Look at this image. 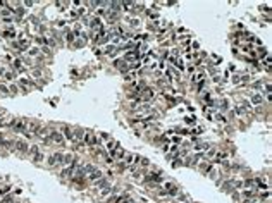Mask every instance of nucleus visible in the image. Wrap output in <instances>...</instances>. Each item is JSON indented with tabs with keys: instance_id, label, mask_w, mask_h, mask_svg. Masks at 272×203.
Segmentation results:
<instances>
[{
	"instance_id": "aec40b11",
	"label": "nucleus",
	"mask_w": 272,
	"mask_h": 203,
	"mask_svg": "<svg viewBox=\"0 0 272 203\" xmlns=\"http://www.w3.org/2000/svg\"><path fill=\"white\" fill-rule=\"evenodd\" d=\"M95 186L97 188H100V190H103V188H107V179H98V181H95Z\"/></svg>"
},
{
	"instance_id": "bb28decb",
	"label": "nucleus",
	"mask_w": 272,
	"mask_h": 203,
	"mask_svg": "<svg viewBox=\"0 0 272 203\" xmlns=\"http://www.w3.org/2000/svg\"><path fill=\"white\" fill-rule=\"evenodd\" d=\"M269 196H271V193H269V190H265V193H264V191L260 193V196H259V202H260V200H269Z\"/></svg>"
},
{
	"instance_id": "9b49d317",
	"label": "nucleus",
	"mask_w": 272,
	"mask_h": 203,
	"mask_svg": "<svg viewBox=\"0 0 272 203\" xmlns=\"http://www.w3.org/2000/svg\"><path fill=\"white\" fill-rule=\"evenodd\" d=\"M124 60H128V62H138V52H128L124 55Z\"/></svg>"
},
{
	"instance_id": "423d86ee",
	"label": "nucleus",
	"mask_w": 272,
	"mask_h": 203,
	"mask_svg": "<svg viewBox=\"0 0 272 203\" xmlns=\"http://www.w3.org/2000/svg\"><path fill=\"white\" fill-rule=\"evenodd\" d=\"M169 62H172V64H174V65H176L178 69L184 71V62H183V60H181V59H179L178 55H171V57H169Z\"/></svg>"
},
{
	"instance_id": "2f4dec72",
	"label": "nucleus",
	"mask_w": 272,
	"mask_h": 203,
	"mask_svg": "<svg viewBox=\"0 0 272 203\" xmlns=\"http://www.w3.org/2000/svg\"><path fill=\"white\" fill-rule=\"evenodd\" d=\"M28 53H29V55H36V53H38V48H36V47H33V48H29V50H28Z\"/></svg>"
},
{
	"instance_id": "4c0bfd02",
	"label": "nucleus",
	"mask_w": 272,
	"mask_h": 203,
	"mask_svg": "<svg viewBox=\"0 0 272 203\" xmlns=\"http://www.w3.org/2000/svg\"><path fill=\"white\" fill-rule=\"evenodd\" d=\"M14 67L21 69V67H22V62H21V60H14Z\"/></svg>"
},
{
	"instance_id": "f257e3e1",
	"label": "nucleus",
	"mask_w": 272,
	"mask_h": 203,
	"mask_svg": "<svg viewBox=\"0 0 272 203\" xmlns=\"http://www.w3.org/2000/svg\"><path fill=\"white\" fill-rule=\"evenodd\" d=\"M62 158H64V153H52L48 158H47V164L48 165H62Z\"/></svg>"
},
{
	"instance_id": "de8ad7c7",
	"label": "nucleus",
	"mask_w": 272,
	"mask_h": 203,
	"mask_svg": "<svg viewBox=\"0 0 272 203\" xmlns=\"http://www.w3.org/2000/svg\"><path fill=\"white\" fill-rule=\"evenodd\" d=\"M2 115H3V112H2V110H0V117H2Z\"/></svg>"
},
{
	"instance_id": "c85d7f7f",
	"label": "nucleus",
	"mask_w": 272,
	"mask_h": 203,
	"mask_svg": "<svg viewBox=\"0 0 272 203\" xmlns=\"http://www.w3.org/2000/svg\"><path fill=\"white\" fill-rule=\"evenodd\" d=\"M114 50H115V45H112V43H109V45L105 47V50H103V52H105V53H112Z\"/></svg>"
},
{
	"instance_id": "49530a36",
	"label": "nucleus",
	"mask_w": 272,
	"mask_h": 203,
	"mask_svg": "<svg viewBox=\"0 0 272 203\" xmlns=\"http://www.w3.org/2000/svg\"><path fill=\"white\" fill-rule=\"evenodd\" d=\"M124 203H134V202H133V200L129 198V200H126V202H124Z\"/></svg>"
},
{
	"instance_id": "1a4fd4ad",
	"label": "nucleus",
	"mask_w": 272,
	"mask_h": 203,
	"mask_svg": "<svg viewBox=\"0 0 272 203\" xmlns=\"http://www.w3.org/2000/svg\"><path fill=\"white\" fill-rule=\"evenodd\" d=\"M14 146H16V150L22 152V153H26V152H28V148H29L26 141H16V143H14Z\"/></svg>"
},
{
	"instance_id": "4468645a",
	"label": "nucleus",
	"mask_w": 272,
	"mask_h": 203,
	"mask_svg": "<svg viewBox=\"0 0 272 203\" xmlns=\"http://www.w3.org/2000/svg\"><path fill=\"white\" fill-rule=\"evenodd\" d=\"M117 146H119V143H117V141H114V140H109V141H107V150L110 152V155L115 152V148H117Z\"/></svg>"
},
{
	"instance_id": "20e7f679",
	"label": "nucleus",
	"mask_w": 272,
	"mask_h": 203,
	"mask_svg": "<svg viewBox=\"0 0 272 203\" xmlns=\"http://www.w3.org/2000/svg\"><path fill=\"white\" fill-rule=\"evenodd\" d=\"M48 140L53 141V143H57V145H62V143H64V134L59 133V131H52L50 136H48Z\"/></svg>"
},
{
	"instance_id": "8fccbe9b",
	"label": "nucleus",
	"mask_w": 272,
	"mask_h": 203,
	"mask_svg": "<svg viewBox=\"0 0 272 203\" xmlns=\"http://www.w3.org/2000/svg\"><path fill=\"white\" fill-rule=\"evenodd\" d=\"M0 76H2V71H0Z\"/></svg>"
},
{
	"instance_id": "a878e982",
	"label": "nucleus",
	"mask_w": 272,
	"mask_h": 203,
	"mask_svg": "<svg viewBox=\"0 0 272 203\" xmlns=\"http://www.w3.org/2000/svg\"><path fill=\"white\" fill-rule=\"evenodd\" d=\"M255 183L259 184V188H264V190H269V184H267L265 181H262V179H257Z\"/></svg>"
},
{
	"instance_id": "9d476101",
	"label": "nucleus",
	"mask_w": 272,
	"mask_h": 203,
	"mask_svg": "<svg viewBox=\"0 0 272 203\" xmlns=\"http://www.w3.org/2000/svg\"><path fill=\"white\" fill-rule=\"evenodd\" d=\"M112 155H114V158H115V160H124V157H126V152H124L121 146H117V148H115V152H114Z\"/></svg>"
},
{
	"instance_id": "6ab92c4d",
	"label": "nucleus",
	"mask_w": 272,
	"mask_h": 203,
	"mask_svg": "<svg viewBox=\"0 0 272 203\" xmlns=\"http://www.w3.org/2000/svg\"><path fill=\"white\" fill-rule=\"evenodd\" d=\"M81 140H83V131H81V129L74 131V140H72V143H78V141H81Z\"/></svg>"
},
{
	"instance_id": "c9c22d12",
	"label": "nucleus",
	"mask_w": 272,
	"mask_h": 203,
	"mask_svg": "<svg viewBox=\"0 0 272 203\" xmlns=\"http://www.w3.org/2000/svg\"><path fill=\"white\" fill-rule=\"evenodd\" d=\"M215 119H217L219 122H226V117H224V115H221V114H217V115H215Z\"/></svg>"
},
{
	"instance_id": "b1692460",
	"label": "nucleus",
	"mask_w": 272,
	"mask_h": 203,
	"mask_svg": "<svg viewBox=\"0 0 272 203\" xmlns=\"http://www.w3.org/2000/svg\"><path fill=\"white\" fill-rule=\"evenodd\" d=\"M138 164H140V169H143V167H148V165H150V160H148V158H140Z\"/></svg>"
},
{
	"instance_id": "5701e85b",
	"label": "nucleus",
	"mask_w": 272,
	"mask_h": 203,
	"mask_svg": "<svg viewBox=\"0 0 272 203\" xmlns=\"http://www.w3.org/2000/svg\"><path fill=\"white\" fill-rule=\"evenodd\" d=\"M0 93L2 95H10V90H9V84H0Z\"/></svg>"
},
{
	"instance_id": "7c9ffc66",
	"label": "nucleus",
	"mask_w": 272,
	"mask_h": 203,
	"mask_svg": "<svg viewBox=\"0 0 272 203\" xmlns=\"http://www.w3.org/2000/svg\"><path fill=\"white\" fill-rule=\"evenodd\" d=\"M5 36H9V38H14V36H16V33H14L12 29H7V31H5Z\"/></svg>"
},
{
	"instance_id": "39448f33",
	"label": "nucleus",
	"mask_w": 272,
	"mask_h": 203,
	"mask_svg": "<svg viewBox=\"0 0 272 203\" xmlns=\"http://www.w3.org/2000/svg\"><path fill=\"white\" fill-rule=\"evenodd\" d=\"M124 160H126V165L129 167V165H136L140 158H138V155H134V153H126Z\"/></svg>"
},
{
	"instance_id": "dca6fc26",
	"label": "nucleus",
	"mask_w": 272,
	"mask_h": 203,
	"mask_svg": "<svg viewBox=\"0 0 272 203\" xmlns=\"http://www.w3.org/2000/svg\"><path fill=\"white\" fill-rule=\"evenodd\" d=\"M227 158V153L226 152H215V157H214V160H217V162H222V160H226Z\"/></svg>"
},
{
	"instance_id": "ddd939ff",
	"label": "nucleus",
	"mask_w": 272,
	"mask_h": 203,
	"mask_svg": "<svg viewBox=\"0 0 272 203\" xmlns=\"http://www.w3.org/2000/svg\"><path fill=\"white\" fill-rule=\"evenodd\" d=\"M169 141H171L172 145H176V146H178V145H181V143H183V136H181V134H171Z\"/></svg>"
},
{
	"instance_id": "a18cd8bd",
	"label": "nucleus",
	"mask_w": 272,
	"mask_h": 203,
	"mask_svg": "<svg viewBox=\"0 0 272 203\" xmlns=\"http://www.w3.org/2000/svg\"><path fill=\"white\" fill-rule=\"evenodd\" d=\"M195 133H203V127H200V126H198V127L195 129Z\"/></svg>"
},
{
	"instance_id": "2eb2a0df",
	"label": "nucleus",
	"mask_w": 272,
	"mask_h": 203,
	"mask_svg": "<svg viewBox=\"0 0 272 203\" xmlns=\"http://www.w3.org/2000/svg\"><path fill=\"white\" fill-rule=\"evenodd\" d=\"M62 133H64V136H65L69 141H72V140H74V133H72L69 127H62Z\"/></svg>"
},
{
	"instance_id": "72a5a7b5",
	"label": "nucleus",
	"mask_w": 272,
	"mask_h": 203,
	"mask_svg": "<svg viewBox=\"0 0 272 203\" xmlns=\"http://www.w3.org/2000/svg\"><path fill=\"white\" fill-rule=\"evenodd\" d=\"M2 145H3L5 148H12V143H10L9 140H3V141H2Z\"/></svg>"
},
{
	"instance_id": "e433bc0d",
	"label": "nucleus",
	"mask_w": 272,
	"mask_h": 203,
	"mask_svg": "<svg viewBox=\"0 0 272 203\" xmlns=\"http://www.w3.org/2000/svg\"><path fill=\"white\" fill-rule=\"evenodd\" d=\"M65 38H67V41H71V43L74 41V34H72V33H67V36H65Z\"/></svg>"
},
{
	"instance_id": "0eeeda50",
	"label": "nucleus",
	"mask_w": 272,
	"mask_h": 203,
	"mask_svg": "<svg viewBox=\"0 0 272 203\" xmlns=\"http://www.w3.org/2000/svg\"><path fill=\"white\" fill-rule=\"evenodd\" d=\"M152 98H155V91L152 88H145L143 90V102H150Z\"/></svg>"
},
{
	"instance_id": "37998d69",
	"label": "nucleus",
	"mask_w": 272,
	"mask_h": 203,
	"mask_svg": "<svg viewBox=\"0 0 272 203\" xmlns=\"http://www.w3.org/2000/svg\"><path fill=\"white\" fill-rule=\"evenodd\" d=\"M24 64H29V65H31V64H33V60H31L29 57H26V59H24Z\"/></svg>"
},
{
	"instance_id": "f03ea898",
	"label": "nucleus",
	"mask_w": 272,
	"mask_h": 203,
	"mask_svg": "<svg viewBox=\"0 0 272 203\" xmlns=\"http://www.w3.org/2000/svg\"><path fill=\"white\" fill-rule=\"evenodd\" d=\"M83 141L86 143V145H91V146H95V145H98L100 143V140L91 133V131H88V133H84L83 134Z\"/></svg>"
},
{
	"instance_id": "473e14b6",
	"label": "nucleus",
	"mask_w": 272,
	"mask_h": 203,
	"mask_svg": "<svg viewBox=\"0 0 272 203\" xmlns=\"http://www.w3.org/2000/svg\"><path fill=\"white\" fill-rule=\"evenodd\" d=\"M212 114H214V109H205V115H207L209 119L212 117Z\"/></svg>"
},
{
	"instance_id": "09e8293b",
	"label": "nucleus",
	"mask_w": 272,
	"mask_h": 203,
	"mask_svg": "<svg viewBox=\"0 0 272 203\" xmlns=\"http://www.w3.org/2000/svg\"><path fill=\"white\" fill-rule=\"evenodd\" d=\"M183 203H191V202H188V200H186V202H183Z\"/></svg>"
},
{
	"instance_id": "cd10ccee",
	"label": "nucleus",
	"mask_w": 272,
	"mask_h": 203,
	"mask_svg": "<svg viewBox=\"0 0 272 203\" xmlns=\"http://www.w3.org/2000/svg\"><path fill=\"white\" fill-rule=\"evenodd\" d=\"M124 47H126V48H128V50H129V52H131V50H133V48H136V47H138V45H136V41H128V43H126V45H124Z\"/></svg>"
},
{
	"instance_id": "393cba45",
	"label": "nucleus",
	"mask_w": 272,
	"mask_h": 203,
	"mask_svg": "<svg viewBox=\"0 0 272 203\" xmlns=\"http://www.w3.org/2000/svg\"><path fill=\"white\" fill-rule=\"evenodd\" d=\"M121 3H122V7H124L126 10H129V9H133V7H134V3H136V2H121Z\"/></svg>"
},
{
	"instance_id": "6e6552de",
	"label": "nucleus",
	"mask_w": 272,
	"mask_h": 203,
	"mask_svg": "<svg viewBox=\"0 0 272 203\" xmlns=\"http://www.w3.org/2000/svg\"><path fill=\"white\" fill-rule=\"evenodd\" d=\"M102 177H103V176H102V171H100V169H95V171H91V172L88 174V179L93 181V183L98 181V179H102Z\"/></svg>"
},
{
	"instance_id": "7ed1b4c3",
	"label": "nucleus",
	"mask_w": 272,
	"mask_h": 203,
	"mask_svg": "<svg viewBox=\"0 0 272 203\" xmlns=\"http://www.w3.org/2000/svg\"><path fill=\"white\" fill-rule=\"evenodd\" d=\"M10 126H12L14 131H24V127L28 126V119H17V121H12Z\"/></svg>"
},
{
	"instance_id": "58836bf2",
	"label": "nucleus",
	"mask_w": 272,
	"mask_h": 203,
	"mask_svg": "<svg viewBox=\"0 0 272 203\" xmlns=\"http://www.w3.org/2000/svg\"><path fill=\"white\" fill-rule=\"evenodd\" d=\"M33 76H34V78H40V76H41V71H40V69L33 71Z\"/></svg>"
},
{
	"instance_id": "4be33fe9",
	"label": "nucleus",
	"mask_w": 272,
	"mask_h": 203,
	"mask_svg": "<svg viewBox=\"0 0 272 203\" xmlns=\"http://www.w3.org/2000/svg\"><path fill=\"white\" fill-rule=\"evenodd\" d=\"M28 152H29V155H31V157H34V155H38V153H40V152H38V146H36V145H31V146L28 148Z\"/></svg>"
},
{
	"instance_id": "412c9836",
	"label": "nucleus",
	"mask_w": 272,
	"mask_h": 203,
	"mask_svg": "<svg viewBox=\"0 0 272 203\" xmlns=\"http://www.w3.org/2000/svg\"><path fill=\"white\" fill-rule=\"evenodd\" d=\"M115 65H117L119 69H122L124 72L128 71V64H126V60H124V62H122V60H115Z\"/></svg>"
},
{
	"instance_id": "f704fd0d",
	"label": "nucleus",
	"mask_w": 272,
	"mask_h": 203,
	"mask_svg": "<svg viewBox=\"0 0 272 203\" xmlns=\"http://www.w3.org/2000/svg\"><path fill=\"white\" fill-rule=\"evenodd\" d=\"M33 160H34V162H41V160H43V155H41V153H38V155H34V157H33Z\"/></svg>"
},
{
	"instance_id": "c03bdc74",
	"label": "nucleus",
	"mask_w": 272,
	"mask_h": 203,
	"mask_svg": "<svg viewBox=\"0 0 272 203\" xmlns=\"http://www.w3.org/2000/svg\"><path fill=\"white\" fill-rule=\"evenodd\" d=\"M148 50V45L146 43H143V47H141V52H146Z\"/></svg>"
},
{
	"instance_id": "ea45409f",
	"label": "nucleus",
	"mask_w": 272,
	"mask_h": 203,
	"mask_svg": "<svg viewBox=\"0 0 272 203\" xmlns=\"http://www.w3.org/2000/svg\"><path fill=\"white\" fill-rule=\"evenodd\" d=\"M22 3H24V5H26V7H31V5H33V3H34V2H33V0H26V2H22Z\"/></svg>"
},
{
	"instance_id": "c756f323",
	"label": "nucleus",
	"mask_w": 272,
	"mask_h": 203,
	"mask_svg": "<svg viewBox=\"0 0 272 203\" xmlns=\"http://www.w3.org/2000/svg\"><path fill=\"white\" fill-rule=\"evenodd\" d=\"M19 83H21V84H26V86H28V84L31 86V81H29L28 78H21V79H19Z\"/></svg>"
},
{
	"instance_id": "a19ab883",
	"label": "nucleus",
	"mask_w": 272,
	"mask_h": 203,
	"mask_svg": "<svg viewBox=\"0 0 272 203\" xmlns=\"http://www.w3.org/2000/svg\"><path fill=\"white\" fill-rule=\"evenodd\" d=\"M129 22H131V24H133V26H138V24H140V21H138V19H131V21H129Z\"/></svg>"
},
{
	"instance_id": "f8f14e48",
	"label": "nucleus",
	"mask_w": 272,
	"mask_h": 203,
	"mask_svg": "<svg viewBox=\"0 0 272 203\" xmlns=\"http://www.w3.org/2000/svg\"><path fill=\"white\" fill-rule=\"evenodd\" d=\"M136 76H138V72H136V71H128V72L124 74V79H126L128 83H133V81L136 79Z\"/></svg>"
},
{
	"instance_id": "a211bd4d",
	"label": "nucleus",
	"mask_w": 272,
	"mask_h": 203,
	"mask_svg": "<svg viewBox=\"0 0 272 203\" xmlns=\"http://www.w3.org/2000/svg\"><path fill=\"white\" fill-rule=\"evenodd\" d=\"M112 193H114V190H112L110 186H107V188H103V190H102L100 198H105V196H109V195H112Z\"/></svg>"
},
{
	"instance_id": "f3484780",
	"label": "nucleus",
	"mask_w": 272,
	"mask_h": 203,
	"mask_svg": "<svg viewBox=\"0 0 272 203\" xmlns=\"http://www.w3.org/2000/svg\"><path fill=\"white\" fill-rule=\"evenodd\" d=\"M262 102H264V96H262V95H253V96H252V103H253V105H260Z\"/></svg>"
},
{
	"instance_id": "79ce46f5",
	"label": "nucleus",
	"mask_w": 272,
	"mask_h": 203,
	"mask_svg": "<svg viewBox=\"0 0 272 203\" xmlns=\"http://www.w3.org/2000/svg\"><path fill=\"white\" fill-rule=\"evenodd\" d=\"M12 78H14L12 72H5V79H12Z\"/></svg>"
}]
</instances>
